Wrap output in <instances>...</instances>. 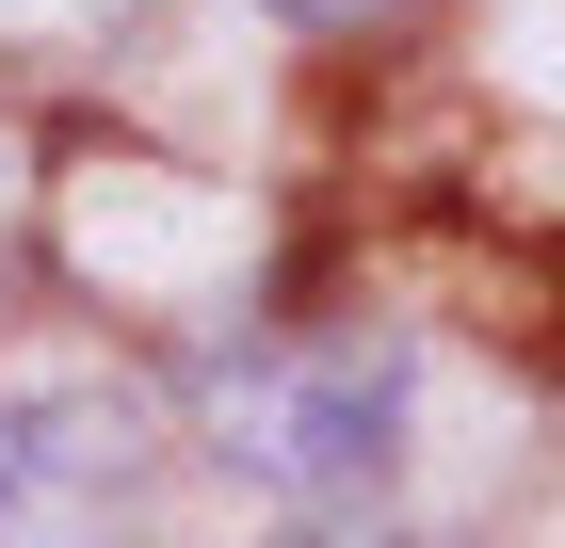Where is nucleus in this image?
I'll return each instance as SVG.
<instances>
[{
  "label": "nucleus",
  "instance_id": "obj_4",
  "mask_svg": "<svg viewBox=\"0 0 565 548\" xmlns=\"http://www.w3.org/2000/svg\"><path fill=\"white\" fill-rule=\"evenodd\" d=\"M291 548H436V533H388V516H340V533H291Z\"/></svg>",
  "mask_w": 565,
  "mask_h": 548
},
{
  "label": "nucleus",
  "instance_id": "obj_1",
  "mask_svg": "<svg viewBox=\"0 0 565 548\" xmlns=\"http://www.w3.org/2000/svg\"><path fill=\"white\" fill-rule=\"evenodd\" d=\"M194 404H211V452L243 468V484H275V501H307L323 533L372 516V484H388V452H404V355L372 323L243 339Z\"/></svg>",
  "mask_w": 565,
  "mask_h": 548
},
{
  "label": "nucleus",
  "instance_id": "obj_3",
  "mask_svg": "<svg viewBox=\"0 0 565 548\" xmlns=\"http://www.w3.org/2000/svg\"><path fill=\"white\" fill-rule=\"evenodd\" d=\"M259 17H291V33H355V17H388V0H259Z\"/></svg>",
  "mask_w": 565,
  "mask_h": 548
},
{
  "label": "nucleus",
  "instance_id": "obj_2",
  "mask_svg": "<svg viewBox=\"0 0 565 548\" xmlns=\"http://www.w3.org/2000/svg\"><path fill=\"white\" fill-rule=\"evenodd\" d=\"M114 452H130V387L114 372H0V533L49 516L65 484H97Z\"/></svg>",
  "mask_w": 565,
  "mask_h": 548
}]
</instances>
